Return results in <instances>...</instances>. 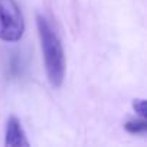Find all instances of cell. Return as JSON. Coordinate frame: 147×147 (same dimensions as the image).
Listing matches in <instances>:
<instances>
[{
  "label": "cell",
  "instance_id": "6da1fadb",
  "mask_svg": "<svg viewBox=\"0 0 147 147\" xmlns=\"http://www.w3.org/2000/svg\"><path fill=\"white\" fill-rule=\"evenodd\" d=\"M36 26H38V35L40 40V48H42L48 80L52 87L59 88L65 78V65H66L62 42L56 30L53 29V26L45 16L38 15Z\"/></svg>",
  "mask_w": 147,
  "mask_h": 147
},
{
  "label": "cell",
  "instance_id": "7a4b0ae2",
  "mask_svg": "<svg viewBox=\"0 0 147 147\" xmlns=\"http://www.w3.org/2000/svg\"><path fill=\"white\" fill-rule=\"evenodd\" d=\"M25 32V19L16 0H0V40L18 42Z\"/></svg>",
  "mask_w": 147,
  "mask_h": 147
},
{
  "label": "cell",
  "instance_id": "3957f363",
  "mask_svg": "<svg viewBox=\"0 0 147 147\" xmlns=\"http://www.w3.org/2000/svg\"><path fill=\"white\" fill-rule=\"evenodd\" d=\"M5 144L7 147H28L29 141L26 133L16 117H10L5 127Z\"/></svg>",
  "mask_w": 147,
  "mask_h": 147
},
{
  "label": "cell",
  "instance_id": "277c9868",
  "mask_svg": "<svg viewBox=\"0 0 147 147\" xmlns=\"http://www.w3.org/2000/svg\"><path fill=\"white\" fill-rule=\"evenodd\" d=\"M125 130L130 133V134H144L146 130H147V123L144 120V117H140V118H131L128 120L125 124H124Z\"/></svg>",
  "mask_w": 147,
  "mask_h": 147
},
{
  "label": "cell",
  "instance_id": "5b68a950",
  "mask_svg": "<svg viewBox=\"0 0 147 147\" xmlns=\"http://www.w3.org/2000/svg\"><path fill=\"white\" fill-rule=\"evenodd\" d=\"M133 107H134L136 113H138L140 117H146V101L144 100H134Z\"/></svg>",
  "mask_w": 147,
  "mask_h": 147
}]
</instances>
